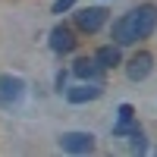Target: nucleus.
Wrapping results in <instances>:
<instances>
[{
	"label": "nucleus",
	"instance_id": "obj_1",
	"mask_svg": "<svg viewBox=\"0 0 157 157\" xmlns=\"http://www.w3.org/2000/svg\"><path fill=\"white\" fill-rule=\"evenodd\" d=\"M157 29V6L154 3H141L132 13H126L123 19L113 22V41L126 47V44H135L141 38H151V32Z\"/></svg>",
	"mask_w": 157,
	"mask_h": 157
},
{
	"label": "nucleus",
	"instance_id": "obj_5",
	"mask_svg": "<svg viewBox=\"0 0 157 157\" xmlns=\"http://www.w3.org/2000/svg\"><path fill=\"white\" fill-rule=\"evenodd\" d=\"M72 72H75V78H82V82H101V72H104V66H101L98 60L78 57V60L72 63Z\"/></svg>",
	"mask_w": 157,
	"mask_h": 157
},
{
	"label": "nucleus",
	"instance_id": "obj_2",
	"mask_svg": "<svg viewBox=\"0 0 157 157\" xmlns=\"http://www.w3.org/2000/svg\"><path fill=\"white\" fill-rule=\"evenodd\" d=\"M22 98H25V82L22 78L19 75H0V107L13 110V107L22 104Z\"/></svg>",
	"mask_w": 157,
	"mask_h": 157
},
{
	"label": "nucleus",
	"instance_id": "obj_3",
	"mask_svg": "<svg viewBox=\"0 0 157 157\" xmlns=\"http://www.w3.org/2000/svg\"><path fill=\"white\" fill-rule=\"evenodd\" d=\"M60 148L66 154H91L94 151V135L91 132H63L60 135Z\"/></svg>",
	"mask_w": 157,
	"mask_h": 157
},
{
	"label": "nucleus",
	"instance_id": "obj_10",
	"mask_svg": "<svg viewBox=\"0 0 157 157\" xmlns=\"http://www.w3.org/2000/svg\"><path fill=\"white\" fill-rule=\"evenodd\" d=\"M129 141H132V151H138V154L148 148V145H145V135H141V129H138V126L132 129V132H129Z\"/></svg>",
	"mask_w": 157,
	"mask_h": 157
},
{
	"label": "nucleus",
	"instance_id": "obj_6",
	"mask_svg": "<svg viewBox=\"0 0 157 157\" xmlns=\"http://www.w3.org/2000/svg\"><path fill=\"white\" fill-rule=\"evenodd\" d=\"M151 66H154V57L151 54H135L132 60L126 63V75L132 78V82H141V78H148Z\"/></svg>",
	"mask_w": 157,
	"mask_h": 157
},
{
	"label": "nucleus",
	"instance_id": "obj_8",
	"mask_svg": "<svg viewBox=\"0 0 157 157\" xmlns=\"http://www.w3.org/2000/svg\"><path fill=\"white\" fill-rule=\"evenodd\" d=\"M50 47H54L57 54H69V50L75 47V38H72V32L66 29V25H57V29L50 32Z\"/></svg>",
	"mask_w": 157,
	"mask_h": 157
},
{
	"label": "nucleus",
	"instance_id": "obj_11",
	"mask_svg": "<svg viewBox=\"0 0 157 157\" xmlns=\"http://www.w3.org/2000/svg\"><path fill=\"white\" fill-rule=\"evenodd\" d=\"M72 6H75V0H57L50 13H66V10H72Z\"/></svg>",
	"mask_w": 157,
	"mask_h": 157
},
{
	"label": "nucleus",
	"instance_id": "obj_4",
	"mask_svg": "<svg viewBox=\"0 0 157 157\" xmlns=\"http://www.w3.org/2000/svg\"><path fill=\"white\" fill-rule=\"evenodd\" d=\"M104 22H107V10L104 6H88L82 13H75V25H78V32H85V35L101 32Z\"/></svg>",
	"mask_w": 157,
	"mask_h": 157
},
{
	"label": "nucleus",
	"instance_id": "obj_7",
	"mask_svg": "<svg viewBox=\"0 0 157 157\" xmlns=\"http://www.w3.org/2000/svg\"><path fill=\"white\" fill-rule=\"evenodd\" d=\"M98 98H101V82H85V85L66 91L69 104H88V101H98Z\"/></svg>",
	"mask_w": 157,
	"mask_h": 157
},
{
	"label": "nucleus",
	"instance_id": "obj_9",
	"mask_svg": "<svg viewBox=\"0 0 157 157\" xmlns=\"http://www.w3.org/2000/svg\"><path fill=\"white\" fill-rule=\"evenodd\" d=\"M94 60L101 63L104 69H113V66H120V63H123V54H120V44H107V47H101L98 54H94Z\"/></svg>",
	"mask_w": 157,
	"mask_h": 157
}]
</instances>
